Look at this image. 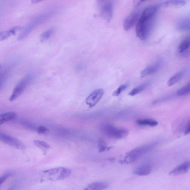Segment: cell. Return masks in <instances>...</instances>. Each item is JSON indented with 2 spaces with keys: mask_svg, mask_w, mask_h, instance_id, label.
Instances as JSON below:
<instances>
[{
  "mask_svg": "<svg viewBox=\"0 0 190 190\" xmlns=\"http://www.w3.org/2000/svg\"><path fill=\"white\" fill-rule=\"evenodd\" d=\"M186 2L183 1H168L164 2L159 5L164 7H181L185 5Z\"/></svg>",
  "mask_w": 190,
  "mask_h": 190,
  "instance_id": "18",
  "label": "cell"
},
{
  "mask_svg": "<svg viewBox=\"0 0 190 190\" xmlns=\"http://www.w3.org/2000/svg\"><path fill=\"white\" fill-rule=\"evenodd\" d=\"M161 61H158L155 63L146 67L141 72V77L142 78H144L148 76V75L153 74L156 73L161 68Z\"/></svg>",
  "mask_w": 190,
  "mask_h": 190,
  "instance_id": "13",
  "label": "cell"
},
{
  "mask_svg": "<svg viewBox=\"0 0 190 190\" xmlns=\"http://www.w3.org/2000/svg\"><path fill=\"white\" fill-rule=\"evenodd\" d=\"M54 13V12L52 11L48 12L36 17L24 28L19 36L18 40H22L26 38L36 27L50 18Z\"/></svg>",
  "mask_w": 190,
  "mask_h": 190,
  "instance_id": "3",
  "label": "cell"
},
{
  "mask_svg": "<svg viewBox=\"0 0 190 190\" xmlns=\"http://www.w3.org/2000/svg\"><path fill=\"white\" fill-rule=\"evenodd\" d=\"M149 85V83L147 82L144 83L131 90L129 93V95L131 96L135 95L137 94L140 93L143 91L145 90Z\"/></svg>",
  "mask_w": 190,
  "mask_h": 190,
  "instance_id": "21",
  "label": "cell"
},
{
  "mask_svg": "<svg viewBox=\"0 0 190 190\" xmlns=\"http://www.w3.org/2000/svg\"><path fill=\"white\" fill-rule=\"evenodd\" d=\"M16 116V113L14 112H8L1 114L0 116V125L13 120Z\"/></svg>",
  "mask_w": 190,
  "mask_h": 190,
  "instance_id": "19",
  "label": "cell"
},
{
  "mask_svg": "<svg viewBox=\"0 0 190 190\" xmlns=\"http://www.w3.org/2000/svg\"><path fill=\"white\" fill-rule=\"evenodd\" d=\"M34 143L36 146L40 148L41 149L43 150L44 152H46L51 149L50 146L45 142L44 141L39 140H35L34 141Z\"/></svg>",
  "mask_w": 190,
  "mask_h": 190,
  "instance_id": "23",
  "label": "cell"
},
{
  "mask_svg": "<svg viewBox=\"0 0 190 190\" xmlns=\"http://www.w3.org/2000/svg\"><path fill=\"white\" fill-rule=\"evenodd\" d=\"M157 144V143L153 142L133 149L126 153L121 162L126 164L134 162L142 155L154 148Z\"/></svg>",
  "mask_w": 190,
  "mask_h": 190,
  "instance_id": "2",
  "label": "cell"
},
{
  "mask_svg": "<svg viewBox=\"0 0 190 190\" xmlns=\"http://www.w3.org/2000/svg\"><path fill=\"white\" fill-rule=\"evenodd\" d=\"M109 185V183L106 182H95L89 185L84 190H103L107 188Z\"/></svg>",
  "mask_w": 190,
  "mask_h": 190,
  "instance_id": "15",
  "label": "cell"
},
{
  "mask_svg": "<svg viewBox=\"0 0 190 190\" xmlns=\"http://www.w3.org/2000/svg\"><path fill=\"white\" fill-rule=\"evenodd\" d=\"M38 133L40 135H46L49 133V130L45 127L40 126L37 129Z\"/></svg>",
  "mask_w": 190,
  "mask_h": 190,
  "instance_id": "27",
  "label": "cell"
},
{
  "mask_svg": "<svg viewBox=\"0 0 190 190\" xmlns=\"http://www.w3.org/2000/svg\"><path fill=\"white\" fill-rule=\"evenodd\" d=\"M101 130L107 136L113 139H124L129 134V131L126 128H116L109 124L103 125Z\"/></svg>",
  "mask_w": 190,
  "mask_h": 190,
  "instance_id": "4",
  "label": "cell"
},
{
  "mask_svg": "<svg viewBox=\"0 0 190 190\" xmlns=\"http://www.w3.org/2000/svg\"><path fill=\"white\" fill-rule=\"evenodd\" d=\"M55 29L54 28H50L42 33L40 36L41 42H43L48 40L54 32Z\"/></svg>",
  "mask_w": 190,
  "mask_h": 190,
  "instance_id": "22",
  "label": "cell"
},
{
  "mask_svg": "<svg viewBox=\"0 0 190 190\" xmlns=\"http://www.w3.org/2000/svg\"><path fill=\"white\" fill-rule=\"evenodd\" d=\"M139 11L134 10L131 12L124 20L123 27L125 31H129L134 26L140 18Z\"/></svg>",
  "mask_w": 190,
  "mask_h": 190,
  "instance_id": "10",
  "label": "cell"
},
{
  "mask_svg": "<svg viewBox=\"0 0 190 190\" xmlns=\"http://www.w3.org/2000/svg\"><path fill=\"white\" fill-rule=\"evenodd\" d=\"M159 6H150L143 11L138 20L136 34L141 40H146L151 29L153 18Z\"/></svg>",
  "mask_w": 190,
  "mask_h": 190,
  "instance_id": "1",
  "label": "cell"
},
{
  "mask_svg": "<svg viewBox=\"0 0 190 190\" xmlns=\"http://www.w3.org/2000/svg\"><path fill=\"white\" fill-rule=\"evenodd\" d=\"M12 173L11 172H6L5 174H4V175L2 176L1 177V185L3 183H4L5 182V180L9 176H10L11 175Z\"/></svg>",
  "mask_w": 190,
  "mask_h": 190,
  "instance_id": "29",
  "label": "cell"
},
{
  "mask_svg": "<svg viewBox=\"0 0 190 190\" xmlns=\"http://www.w3.org/2000/svg\"><path fill=\"white\" fill-rule=\"evenodd\" d=\"M186 73V70H183L177 72L169 80L167 81V84L169 86H172L176 84L179 81Z\"/></svg>",
  "mask_w": 190,
  "mask_h": 190,
  "instance_id": "16",
  "label": "cell"
},
{
  "mask_svg": "<svg viewBox=\"0 0 190 190\" xmlns=\"http://www.w3.org/2000/svg\"><path fill=\"white\" fill-rule=\"evenodd\" d=\"M171 97H172V96H168L164 97L163 98L155 100L153 102V105H155L158 103H161V102L164 101V100H169Z\"/></svg>",
  "mask_w": 190,
  "mask_h": 190,
  "instance_id": "28",
  "label": "cell"
},
{
  "mask_svg": "<svg viewBox=\"0 0 190 190\" xmlns=\"http://www.w3.org/2000/svg\"><path fill=\"white\" fill-rule=\"evenodd\" d=\"M190 93V82L183 86L177 91L176 95L179 96L188 95Z\"/></svg>",
  "mask_w": 190,
  "mask_h": 190,
  "instance_id": "24",
  "label": "cell"
},
{
  "mask_svg": "<svg viewBox=\"0 0 190 190\" xmlns=\"http://www.w3.org/2000/svg\"><path fill=\"white\" fill-rule=\"evenodd\" d=\"M128 87V85H122L120 86L118 88L113 92V95L115 97L118 96L120 95L121 93L122 92H123L124 91H125V89L127 88Z\"/></svg>",
  "mask_w": 190,
  "mask_h": 190,
  "instance_id": "25",
  "label": "cell"
},
{
  "mask_svg": "<svg viewBox=\"0 0 190 190\" xmlns=\"http://www.w3.org/2000/svg\"><path fill=\"white\" fill-rule=\"evenodd\" d=\"M41 1H40V0H32V1H31V2H32V4H36L40 3Z\"/></svg>",
  "mask_w": 190,
  "mask_h": 190,
  "instance_id": "31",
  "label": "cell"
},
{
  "mask_svg": "<svg viewBox=\"0 0 190 190\" xmlns=\"http://www.w3.org/2000/svg\"><path fill=\"white\" fill-rule=\"evenodd\" d=\"M190 169V161H186L174 168L169 172L171 176H177L185 174Z\"/></svg>",
  "mask_w": 190,
  "mask_h": 190,
  "instance_id": "11",
  "label": "cell"
},
{
  "mask_svg": "<svg viewBox=\"0 0 190 190\" xmlns=\"http://www.w3.org/2000/svg\"><path fill=\"white\" fill-rule=\"evenodd\" d=\"M20 29L19 26H15L8 30L0 32V40L4 41L8 38L11 36L14 35L17 31Z\"/></svg>",
  "mask_w": 190,
  "mask_h": 190,
  "instance_id": "17",
  "label": "cell"
},
{
  "mask_svg": "<svg viewBox=\"0 0 190 190\" xmlns=\"http://www.w3.org/2000/svg\"><path fill=\"white\" fill-rule=\"evenodd\" d=\"M109 147L107 145L106 143L103 140H100L98 143V148L99 151L102 152L106 150L109 149Z\"/></svg>",
  "mask_w": 190,
  "mask_h": 190,
  "instance_id": "26",
  "label": "cell"
},
{
  "mask_svg": "<svg viewBox=\"0 0 190 190\" xmlns=\"http://www.w3.org/2000/svg\"><path fill=\"white\" fill-rule=\"evenodd\" d=\"M33 78V76L32 74H28L22 78L19 82L18 84L14 88L13 92L11 95L9 100L10 101H13L16 99L19 96L23 93V91L26 88V87L29 85L30 83L32 81Z\"/></svg>",
  "mask_w": 190,
  "mask_h": 190,
  "instance_id": "6",
  "label": "cell"
},
{
  "mask_svg": "<svg viewBox=\"0 0 190 190\" xmlns=\"http://www.w3.org/2000/svg\"><path fill=\"white\" fill-rule=\"evenodd\" d=\"M180 54H187L190 51V36L186 38L180 42L178 48Z\"/></svg>",
  "mask_w": 190,
  "mask_h": 190,
  "instance_id": "14",
  "label": "cell"
},
{
  "mask_svg": "<svg viewBox=\"0 0 190 190\" xmlns=\"http://www.w3.org/2000/svg\"><path fill=\"white\" fill-rule=\"evenodd\" d=\"M137 125L144 126L155 127L158 125V122L153 119H139L136 121Z\"/></svg>",
  "mask_w": 190,
  "mask_h": 190,
  "instance_id": "20",
  "label": "cell"
},
{
  "mask_svg": "<svg viewBox=\"0 0 190 190\" xmlns=\"http://www.w3.org/2000/svg\"><path fill=\"white\" fill-rule=\"evenodd\" d=\"M100 15L106 21H110L113 13V2L112 1H98Z\"/></svg>",
  "mask_w": 190,
  "mask_h": 190,
  "instance_id": "7",
  "label": "cell"
},
{
  "mask_svg": "<svg viewBox=\"0 0 190 190\" xmlns=\"http://www.w3.org/2000/svg\"><path fill=\"white\" fill-rule=\"evenodd\" d=\"M71 173V170L70 169L65 167H57L42 171V175L49 180H61L68 177Z\"/></svg>",
  "mask_w": 190,
  "mask_h": 190,
  "instance_id": "5",
  "label": "cell"
},
{
  "mask_svg": "<svg viewBox=\"0 0 190 190\" xmlns=\"http://www.w3.org/2000/svg\"><path fill=\"white\" fill-rule=\"evenodd\" d=\"M185 134H190V122L188 124L185 128Z\"/></svg>",
  "mask_w": 190,
  "mask_h": 190,
  "instance_id": "30",
  "label": "cell"
},
{
  "mask_svg": "<svg viewBox=\"0 0 190 190\" xmlns=\"http://www.w3.org/2000/svg\"><path fill=\"white\" fill-rule=\"evenodd\" d=\"M152 170V166L150 163H143L136 167L133 173L135 175L143 176L149 175Z\"/></svg>",
  "mask_w": 190,
  "mask_h": 190,
  "instance_id": "12",
  "label": "cell"
},
{
  "mask_svg": "<svg viewBox=\"0 0 190 190\" xmlns=\"http://www.w3.org/2000/svg\"><path fill=\"white\" fill-rule=\"evenodd\" d=\"M104 95V91L103 89H96L86 99V103L89 107H93L101 100Z\"/></svg>",
  "mask_w": 190,
  "mask_h": 190,
  "instance_id": "9",
  "label": "cell"
},
{
  "mask_svg": "<svg viewBox=\"0 0 190 190\" xmlns=\"http://www.w3.org/2000/svg\"><path fill=\"white\" fill-rule=\"evenodd\" d=\"M0 139L3 143L14 148L19 149H23L25 148V145L21 141L9 135L1 133Z\"/></svg>",
  "mask_w": 190,
  "mask_h": 190,
  "instance_id": "8",
  "label": "cell"
}]
</instances>
